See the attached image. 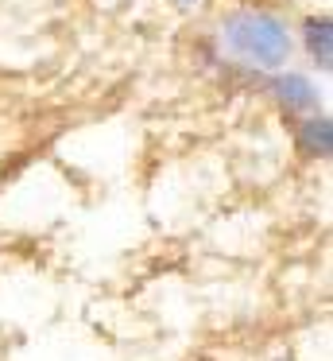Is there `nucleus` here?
<instances>
[{
    "label": "nucleus",
    "instance_id": "obj_1",
    "mask_svg": "<svg viewBox=\"0 0 333 361\" xmlns=\"http://www.w3.org/2000/svg\"><path fill=\"white\" fill-rule=\"evenodd\" d=\"M221 43L237 59L256 66H283L291 59V35L268 12H232L221 24Z\"/></svg>",
    "mask_w": 333,
    "mask_h": 361
},
{
    "label": "nucleus",
    "instance_id": "obj_2",
    "mask_svg": "<svg viewBox=\"0 0 333 361\" xmlns=\"http://www.w3.org/2000/svg\"><path fill=\"white\" fill-rule=\"evenodd\" d=\"M271 90H275V97L287 109H314L318 105V86L310 78H302V74H283V78L271 82Z\"/></svg>",
    "mask_w": 333,
    "mask_h": 361
},
{
    "label": "nucleus",
    "instance_id": "obj_3",
    "mask_svg": "<svg viewBox=\"0 0 333 361\" xmlns=\"http://www.w3.org/2000/svg\"><path fill=\"white\" fill-rule=\"evenodd\" d=\"M306 47H310V55H314V63L322 66V71H329L333 66V24H329V16H318L306 24Z\"/></svg>",
    "mask_w": 333,
    "mask_h": 361
},
{
    "label": "nucleus",
    "instance_id": "obj_4",
    "mask_svg": "<svg viewBox=\"0 0 333 361\" xmlns=\"http://www.w3.org/2000/svg\"><path fill=\"white\" fill-rule=\"evenodd\" d=\"M299 140H302L306 156H329L333 152V125L325 117H314L299 128Z\"/></svg>",
    "mask_w": 333,
    "mask_h": 361
},
{
    "label": "nucleus",
    "instance_id": "obj_5",
    "mask_svg": "<svg viewBox=\"0 0 333 361\" xmlns=\"http://www.w3.org/2000/svg\"><path fill=\"white\" fill-rule=\"evenodd\" d=\"M178 4H194V0H178Z\"/></svg>",
    "mask_w": 333,
    "mask_h": 361
}]
</instances>
